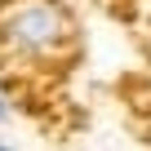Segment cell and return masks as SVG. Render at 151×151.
I'll return each mask as SVG.
<instances>
[{
	"instance_id": "cell-1",
	"label": "cell",
	"mask_w": 151,
	"mask_h": 151,
	"mask_svg": "<svg viewBox=\"0 0 151 151\" xmlns=\"http://www.w3.org/2000/svg\"><path fill=\"white\" fill-rule=\"evenodd\" d=\"M9 40H14L18 49H27V53L49 49V45L62 40V14H58L53 5H27V9L9 22Z\"/></svg>"
},
{
	"instance_id": "cell-2",
	"label": "cell",
	"mask_w": 151,
	"mask_h": 151,
	"mask_svg": "<svg viewBox=\"0 0 151 151\" xmlns=\"http://www.w3.org/2000/svg\"><path fill=\"white\" fill-rule=\"evenodd\" d=\"M5 116H9V107H5V98H0V120H5Z\"/></svg>"
},
{
	"instance_id": "cell-3",
	"label": "cell",
	"mask_w": 151,
	"mask_h": 151,
	"mask_svg": "<svg viewBox=\"0 0 151 151\" xmlns=\"http://www.w3.org/2000/svg\"><path fill=\"white\" fill-rule=\"evenodd\" d=\"M0 151H9V147H5V142H0Z\"/></svg>"
}]
</instances>
